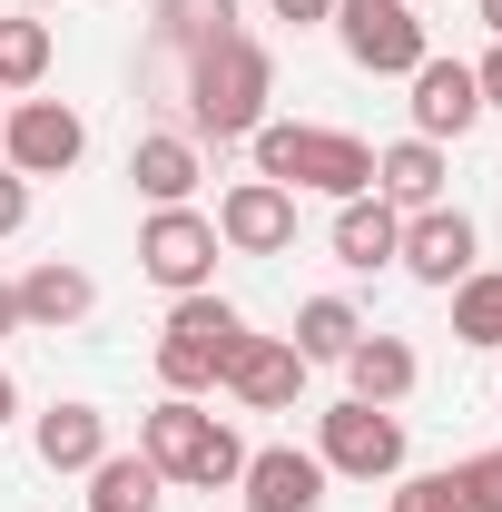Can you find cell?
<instances>
[{"label":"cell","mask_w":502,"mask_h":512,"mask_svg":"<svg viewBox=\"0 0 502 512\" xmlns=\"http://www.w3.org/2000/svg\"><path fill=\"white\" fill-rule=\"evenodd\" d=\"M207 434H217V414L197 404V394H158L148 414H138V453L188 493V473H197V453H207Z\"/></svg>","instance_id":"obj_13"},{"label":"cell","mask_w":502,"mask_h":512,"mask_svg":"<svg viewBox=\"0 0 502 512\" xmlns=\"http://www.w3.org/2000/svg\"><path fill=\"white\" fill-rule=\"evenodd\" d=\"M375 197L394 207V217L443 207V148H434V138H394V148H375Z\"/></svg>","instance_id":"obj_18"},{"label":"cell","mask_w":502,"mask_h":512,"mask_svg":"<svg viewBox=\"0 0 502 512\" xmlns=\"http://www.w3.org/2000/svg\"><path fill=\"white\" fill-rule=\"evenodd\" d=\"M148 30H158V50L197 60V50H217V40L237 30V0H158V10H148Z\"/></svg>","instance_id":"obj_22"},{"label":"cell","mask_w":502,"mask_h":512,"mask_svg":"<svg viewBox=\"0 0 502 512\" xmlns=\"http://www.w3.org/2000/svg\"><path fill=\"white\" fill-rule=\"evenodd\" d=\"M237 345H247V316H237L217 286L168 296V325H158V384H168V394H207V384L237 365Z\"/></svg>","instance_id":"obj_3"},{"label":"cell","mask_w":502,"mask_h":512,"mask_svg":"<svg viewBox=\"0 0 502 512\" xmlns=\"http://www.w3.org/2000/svg\"><path fill=\"white\" fill-rule=\"evenodd\" d=\"M335 40L365 79H414L434 60V30L414 20V0H335Z\"/></svg>","instance_id":"obj_5"},{"label":"cell","mask_w":502,"mask_h":512,"mask_svg":"<svg viewBox=\"0 0 502 512\" xmlns=\"http://www.w3.org/2000/svg\"><path fill=\"white\" fill-rule=\"evenodd\" d=\"M247 148H256V178H276V188H296V197H375V148L355 128L266 119Z\"/></svg>","instance_id":"obj_1"},{"label":"cell","mask_w":502,"mask_h":512,"mask_svg":"<svg viewBox=\"0 0 502 512\" xmlns=\"http://www.w3.org/2000/svg\"><path fill=\"white\" fill-rule=\"evenodd\" d=\"M10 414H20V384H10V375H0V424H10Z\"/></svg>","instance_id":"obj_31"},{"label":"cell","mask_w":502,"mask_h":512,"mask_svg":"<svg viewBox=\"0 0 502 512\" xmlns=\"http://www.w3.org/2000/svg\"><path fill=\"white\" fill-rule=\"evenodd\" d=\"M345 384H355V404H404V394L424 384V355H414L404 335H375V325H365V335L345 345Z\"/></svg>","instance_id":"obj_17"},{"label":"cell","mask_w":502,"mask_h":512,"mask_svg":"<svg viewBox=\"0 0 502 512\" xmlns=\"http://www.w3.org/2000/svg\"><path fill=\"white\" fill-rule=\"evenodd\" d=\"M217 384H227L247 414H296V404H306V355H296L286 335H247L237 365H227Z\"/></svg>","instance_id":"obj_10"},{"label":"cell","mask_w":502,"mask_h":512,"mask_svg":"<svg viewBox=\"0 0 502 512\" xmlns=\"http://www.w3.org/2000/svg\"><path fill=\"white\" fill-rule=\"evenodd\" d=\"M266 99H276V60L256 50L247 30H227L217 50H197V60H188V138L237 148V138L266 128Z\"/></svg>","instance_id":"obj_2"},{"label":"cell","mask_w":502,"mask_h":512,"mask_svg":"<svg viewBox=\"0 0 502 512\" xmlns=\"http://www.w3.org/2000/svg\"><path fill=\"white\" fill-rule=\"evenodd\" d=\"M158 493H168V473L148 453H99L89 463V512H158Z\"/></svg>","instance_id":"obj_21"},{"label":"cell","mask_w":502,"mask_h":512,"mask_svg":"<svg viewBox=\"0 0 502 512\" xmlns=\"http://www.w3.org/2000/svg\"><path fill=\"white\" fill-rule=\"evenodd\" d=\"M10 10H60V0H10Z\"/></svg>","instance_id":"obj_33"},{"label":"cell","mask_w":502,"mask_h":512,"mask_svg":"<svg viewBox=\"0 0 502 512\" xmlns=\"http://www.w3.org/2000/svg\"><path fill=\"white\" fill-rule=\"evenodd\" d=\"M443 296H453V335H463V345H502V276L493 266H473V276L443 286Z\"/></svg>","instance_id":"obj_24"},{"label":"cell","mask_w":502,"mask_h":512,"mask_svg":"<svg viewBox=\"0 0 502 512\" xmlns=\"http://www.w3.org/2000/svg\"><path fill=\"white\" fill-rule=\"evenodd\" d=\"M404 89H414V138H434V148H443V138H463V128L483 119V89H473V60H443V50H434V60L414 69Z\"/></svg>","instance_id":"obj_14"},{"label":"cell","mask_w":502,"mask_h":512,"mask_svg":"<svg viewBox=\"0 0 502 512\" xmlns=\"http://www.w3.org/2000/svg\"><path fill=\"white\" fill-rule=\"evenodd\" d=\"M453 493H463V512H502V444L473 453V463H453Z\"/></svg>","instance_id":"obj_25"},{"label":"cell","mask_w":502,"mask_h":512,"mask_svg":"<svg viewBox=\"0 0 502 512\" xmlns=\"http://www.w3.org/2000/svg\"><path fill=\"white\" fill-rule=\"evenodd\" d=\"M30 453H40L50 473H89V463L109 453V414H99V404H50V414L30 424Z\"/></svg>","instance_id":"obj_19"},{"label":"cell","mask_w":502,"mask_h":512,"mask_svg":"<svg viewBox=\"0 0 502 512\" xmlns=\"http://www.w3.org/2000/svg\"><path fill=\"white\" fill-rule=\"evenodd\" d=\"M473 256H483V227H473L463 207H414V217H404L394 266H404L414 286H463V276H473Z\"/></svg>","instance_id":"obj_8"},{"label":"cell","mask_w":502,"mask_h":512,"mask_svg":"<svg viewBox=\"0 0 502 512\" xmlns=\"http://www.w3.org/2000/svg\"><path fill=\"white\" fill-rule=\"evenodd\" d=\"M197 178H207V158H197L188 128H148L128 148V188L148 197V207H197Z\"/></svg>","instance_id":"obj_15"},{"label":"cell","mask_w":502,"mask_h":512,"mask_svg":"<svg viewBox=\"0 0 502 512\" xmlns=\"http://www.w3.org/2000/svg\"><path fill=\"white\" fill-rule=\"evenodd\" d=\"M0 119H10V89H0Z\"/></svg>","instance_id":"obj_34"},{"label":"cell","mask_w":502,"mask_h":512,"mask_svg":"<svg viewBox=\"0 0 502 512\" xmlns=\"http://www.w3.org/2000/svg\"><path fill=\"white\" fill-rule=\"evenodd\" d=\"M483 30H493V40H502V0H483Z\"/></svg>","instance_id":"obj_32"},{"label":"cell","mask_w":502,"mask_h":512,"mask_svg":"<svg viewBox=\"0 0 502 512\" xmlns=\"http://www.w3.org/2000/svg\"><path fill=\"white\" fill-rule=\"evenodd\" d=\"M266 10H276L286 30H315V20H335V0H266Z\"/></svg>","instance_id":"obj_28"},{"label":"cell","mask_w":502,"mask_h":512,"mask_svg":"<svg viewBox=\"0 0 502 512\" xmlns=\"http://www.w3.org/2000/svg\"><path fill=\"white\" fill-rule=\"evenodd\" d=\"M355 335H365V316H355L345 296H306V306H296V335H286V345H296L306 365H345V345H355Z\"/></svg>","instance_id":"obj_23"},{"label":"cell","mask_w":502,"mask_h":512,"mask_svg":"<svg viewBox=\"0 0 502 512\" xmlns=\"http://www.w3.org/2000/svg\"><path fill=\"white\" fill-rule=\"evenodd\" d=\"M315 463L345 473V483H394L404 473V414L394 404H325L315 414Z\"/></svg>","instance_id":"obj_4"},{"label":"cell","mask_w":502,"mask_h":512,"mask_svg":"<svg viewBox=\"0 0 502 512\" xmlns=\"http://www.w3.org/2000/svg\"><path fill=\"white\" fill-rule=\"evenodd\" d=\"M325 463L315 453H296V444H266V453H247V473H237V493H247V512H325Z\"/></svg>","instance_id":"obj_11"},{"label":"cell","mask_w":502,"mask_h":512,"mask_svg":"<svg viewBox=\"0 0 502 512\" xmlns=\"http://www.w3.org/2000/svg\"><path fill=\"white\" fill-rule=\"evenodd\" d=\"M50 60H60L50 20H40V10H0V89H10V99H30V89L50 79Z\"/></svg>","instance_id":"obj_20"},{"label":"cell","mask_w":502,"mask_h":512,"mask_svg":"<svg viewBox=\"0 0 502 512\" xmlns=\"http://www.w3.org/2000/svg\"><path fill=\"white\" fill-rule=\"evenodd\" d=\"M10 335H20V286L0 276V345H10Z\"/></svg>","instance_id":"obj_30"},{"label":"cell","mask_w":502,"mask_h":512,"mask_svg":"<svg viewBox=\"0 0 502 512\" xmlns=\"http://www.w3.org/2000/svg\"><path fill=\"white\" fill-rule=\"evenodd\" d=\"M79 158H89V119L69 99H10V119H0V168L10 178H69Z\"/></svg>","instance_id":"obj_7"},{"label":"cell","mask_w":502,"mask_h":512,"mask_svg":"<svg viewBox=\"0 0 502 512\" xmlns=\"http://www.w3.org/2000/svg\"><path fill=\"white\" fill-rule=\"evenodd\" d=\"M217 247H227V256H286V247H296V188L237 178V188L217 197Z\"/></svg>","instance_id":"obj_9"},{"label":"cell","mask_w":502,"mask_h":512,"mask_svg":"<svg viewBox=\"0 0 502 512\" xmlns=\"http://www.w3.org/2000/svg\"><path fill=\"white\" fill-rule=\"evenodd\" d=\"M325 247H335V266H345V276H375V266H394V247H404V217H394L384 197H335Z\"/></svg>","instance_id":"obj_16"},{"label":"cell","mask_w":502,"mask_h":512,"mask_svg":"<svg viewBox=\"0 0 502 512\" xmlns=\"http://www.w3.org/2000/svg\"><path fill=\"white\" fill-rule=\"evenodd\" d=\"M394 512H463L453 473H394Z\"/></svg>","instance_id":"obj_26"},{"label":"cell","mask_w":502,"mask_h":512,"mask_svg":"<svg viewBox=\"0 0 502 512\" xmlns=\"http://www.w3.org/2000/svg\"><path fill=\"white\" fill-rule=\"evenodd\" d=\"M138 276L168 286V296L217 286V217L207 207H148L138 217Z\"/></svg>","instance_id":"obj_6"},{"label":"cell","mask_w":502,"mask_h":512,"mask_svg":"<svg viewBox=\"0 0 502 512\" xmlns=\"http://www.w3.org/2000/svg\"><path fill=\"white\" fill-rule=\"evenodd\" d=\"M20 227H30V178L0 168V237H20Z\"/></svg>","instance_id":"obj_27"},{"label":"cell","mask_w":502,"mask_h":512,"mask_svg":"<svg viewBox=\"0 0 502 512\" xmlns=\"http://www.w3.org/2000/svg\"><path fill=\"white\" fill-rule=\"evenodd\" d=\"M473 89H483V109H502V40L483 50V60H473Z\"/></svg>","instance_id":"obj_29"},{"label":"cell","mask_w":502,"mask_h":512,"mask_svg":"<svg viewBox=\"0 0 502 512\" xmlns=\"http://www.w3.org/2000/svg\"><path fill=\"white\" fill-rule=\"evenodd\" d=\"M99 316V276L89 266H69V256H40L30 276H20V325L30 335H69V325Z\"/></svg>","instance_id":"obj_12"}]
</instances>
